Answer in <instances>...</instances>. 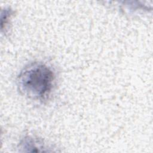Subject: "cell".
I'll list each match as a JSON object with an SVG mask.
<instances>
[{
    "instance_id": "cell-1",
    "label": "cell",
    "mask_w": 153,
    "mask_h": 153,
    "mask_svg": "<svg viewBox=\"0 0 153 153\" xmlns=\"http://www.w3.org/2000/svg\"><path fill=\"white\" fill-rule=\"evenodd\" d=\"M55 76L51 69L41 62L25 66L17 78L20 92L30 99L45 101L53 89Z\"/></svg>"
}]
</instances>
